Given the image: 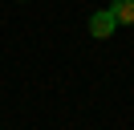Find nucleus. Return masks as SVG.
<instances>
[{
    "label": "nucleus",
    "mask_w": 134,
    "mask_h": 130,
    "mask_svg": "<svg viewBox=\"0 0 134 130\" xmlns=\"http://www.w3.org/2000/svg\"><path fill=\"white\" fill-rule=\"evenodd\" d=\"M114 29H118V20H114V12H110V8H102V12H93V16H90V32H93L98 41L114 37Z\"/></svg>",
    "instance_id": "f257e3e1"
},
{
    "label": "nucleus",
    "mask_w": 134,
    "mask_h": 130,
    "mask_svg": "<svg viewBox=\"0 0 134 130\" xmlns=\"http://www.w3.org/2000/svg\"><path fill=\"white\" fill-rule=\"evenodd\" d=\"M110 12H114L118 24H134V0H114V4H110Z\"/></svg>",
    "instance_id": "f03ea898"
}]
</instances>
